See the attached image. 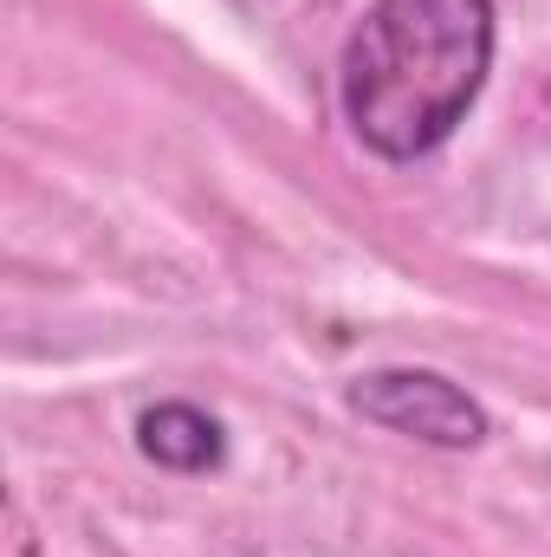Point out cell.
<instances>
[{
	"label": "cell",
	"instance_id": "cell-1",
	"mask_svg": "<svg viewBox=\"0 0 551 557\" xmlns=\"http://www.w3.org/2000/svg\"><path fill=\"white\" fill-rule=\"evenodd\" d=\"M493 72V0H377L344 39L338 98L364 149L415 162L454 137Z\"/></svg>",
	"mask_w": 551,
	"mask_h": 557
},
{
	"label": "cell",
	"instance_id": "cell-3",
	"mask_svg": "<svg viewBox=\"0 0 551 557\" xmlns=\"http://www.w3.org/2000/svg\"><path fill=\"white\" fill-rule=\"evenodd\" d=\"M137 447L156 460V467H169V473H208V467L228 460L221 421L201 416L195 403H156V409H143Z\"/></svg>",
	"mask_w": 551,
	"mask_h": 557
},
{
	"label": "cell",
	"instance_id": "cell-2",
	"mask_svg": "<svg viewBox=\"0 0 551 557\" xmlns=\"http://www.w3.org/2000/svg\"><path fill=\"white\" fill-rule=\"evenodd\" d=\"M344 403L364 421L428 441V447H480L487 441V409L434 370H370L344 389Z\"/></svg>",
	"mask_w": 551,
	"mask_h": 557
}]
</instances>
